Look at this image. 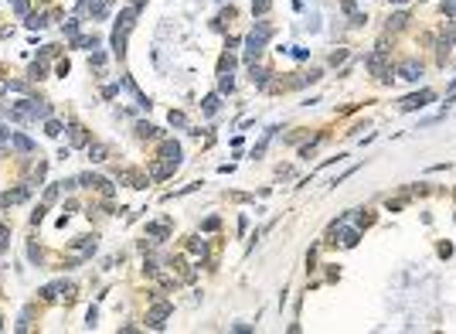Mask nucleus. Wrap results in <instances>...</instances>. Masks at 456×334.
<instances>
[{"label": "nucleus", "mask_w": 456, "mask_h": 334, "mask_svg": "<svg viewBox=\"0 0 456 334\" xmlns=\"http://www.w3.org/2000/svg\"><path fill=\"white\" fill-rule=\"evenodd\" d=\"M436 99V92L433 89H422V92H416V96H409V99H402V109L405 113H412V109H422L426 102H433Z\"/></svg>", "instance_id": "nucleus-6"}, {"label": "nucleus", "mask_w": 456, "mask_h": 334, "mask_svg": "<svg viewBox=\"0 0 456 334\" xmlns=\"http://www.w3.org/2000/svg\"><path fill=\"white\" fill-rule=\"evenodd\" d=\"M252 82H255L259 89H266V82H269V72H266V68H255V65H252Z\"/></svg>", "instance_id": "nucleus-17"}, {"label": "nucleus", "mask_w": 456, "mask_h": 334, "mask_svg": "<svg viewBox=\"0 0 456 334\" xmlns=\"http://www.w3.org/2000/svg\"><path fill=\"white\" fill-rule=\"evenodd\" d=\"M293 55H296L300 61H306V58H310V51H306V48H293Z\"/></svg>", "instance_id": "nucleus-37"}, {"label": "nucleus", "mask_w": 456, "mask_h": 334, "mask_svg": "<svg viewBox=\"0 0 456 334\" xmlns=\"http://www.w3.org/2000/svg\"><path fill=\"white\" fill-rule=\"evenodd\" d=\"M272 38V24H266V20H259L255 27H252V34L245 38V58L255 61L259 55H262V48H266V41Z\"/></svg>", "instance_id": "nucleus-1"}, {"label": "nucleus", "mask_w": 456, "mask_h": 334, "mask_svg": "<svg viewBox=\"0 0 456 334\" xmlns=\"http://www.w3.org/2000/svg\"><path fill=\"white\" fill-rule=\"evenodd\" d=\"M58 195H61V184H51V188L44 191V205H51V201H55Z\"/></svg>", "instance_id": "nucleus-25"}, {"label": "nucleus", "mask_w": 456, "mask_h": 334, "mask_svg": "<svg viewBox=\"0 0 456 334\" xmlns=\"http://www.w3.org/2000/svg\"><path fill=\"white\" fill-rule=\"evenodd\" d=\"M89 157L92 160H106V147H102V143H89Z\"/></svg>", "instance_id": "nucleus-20"}, {"label": "nucleus", "mask_w": 456, "mask_h": 334, "mask_svg": "<svg viewBox=\"0 0 456 334\" xmlns=\"http://www.w3.org/2000/svg\"><path fill=\"white\" fill-rule=\"evenodd\" d=\"M218 3H225V0H218Z\"/></svg>", "instance_id": "nucleus-41"}, {"label": "nucleus", "mask_w": 456, "mask_h": 334, "mask_svg": "<svg viewBox=\"0 0 456 334\" xmlns=\"http://www.w3.org/2000/svg\"><path fill=\"white\" fill-rule=\"evenodd\" d=\"M61 130H65V126H61V123H58V119H44V133H48V137H61Z\"/></svg>", "instance_id": "nucleus-16"}, {"label": "nucleus", "mask_w": 456, "mask_h": 334, "mask_svg": "<svg viewBox=\"0 0 456 334\" xmlns=\"http://www.w3.org/2000/svg\"><path fill=\"white\" fill-rule=\"evenodd\" d=\"M3 140H10V130H7V126H0V143H3Z\"/></svg>", "instance_id": "nucleus-39"}, {"label": "nucleus", "mask_w": 456, "mask_h": 334, "mask_svg": "<svg viewBox=\"0 0 456 334\" xmlns=\"http://www.w3.org/2000/svg\"><path fill=\"white\" fill-rule=\"evenodd\" d=\"M272 7V0H252V14H266Z\"/></svg>", "instance_id": "nucleus-24"}, {"label": "nucleus", "mask_w": 456, "mask_h": 334, "mask_svg": "<svg viewBox=\"0 0 456 334\" xmlns=\"http://www.w3.org/2000/svg\"><path fill=\"white\" fill-rule=\"evenodd\" d=\"M453 3H456V0H453Z\"/></svg>", "instance_id": "nucleus-42"}, {"label": "nucleus", "mask_w": 456, "mask_h": 334, "mask_svg": "<svg viewBox=\"0 0 456 334\" xmlns=\"http://www.w3.org/2000/svg\"><path fill=\"white\" fill-rule=\"evenodd\" d=\"M174 311V304L171 300H160V304H153V311L150 317H147V328H153V331H160L164 328V321H167V314Z\"/></svg>", "instance_id": "nucleus-3"}, {"label": "nucleus", "mask_w": 456, "mask_h": 334, "mask_svg": "<svg viewBox=\"0 0 456 334\" xmlns=\"http://www.w3.org/2000/svg\"><path fill=\"white\" fill-rule=\"evenodd\" d=\"M231 68H235V58H231V55H225V58L218 61V72H231Z\"/></svg>", "instance_id": "nucleus-27"}, {"label": "nucleus", "mask_w": 456, "mask_h": 334, "mask_svg": "<svg viewBox=\"0 0 456 334\" xmlns=\"http://www.w3.org/2000/svg\"><path fill=\"white\" fill-rule=\"evenodd\" d=\"M405 24H409V14H405V10H402V14H395V17H388V27H395V31H399V27H405Z\"/></svg>", "instance_id": "nucleus-21"}, {"label": "nucleus", "mask_w": 456, "mask_h": 334, "mask_svg": "<svg viewBox=\"0 0 456 334\" xmlns=\"http://www.w3.org/2000/svg\"><path fill=\"white\" fill-rule=\"evenodd\" d=\"M191 253H194V256H198V253L205 256V253H208V242H205V239H191Z\"/></svg>", "instance_id": "nucleus-23"}, {"label": "nucleus", "mask_w": 456, "mask_h": 334, "mask_svg": "<svg viewBox=\"0 0 456 334\" xmlns=\"http://www.w3.org/2000/svg\"><path fill=\"white\" fill-rule=\"evenodd\" d=\"M351 24H354V27H361V24H368V17H364V14H358V10H354V14H351Z\"/></svg>", "instance_id": "nucleus-32"}, {"label": "nucleus", "mask_w": 456, "mask_h": 334, "mask_svg": "<svg viewBox=\"0 0 456 334\" xmlns=\"http://www.w3.org/2000/svg\"><path fill=\"white\" fill-rule=\"evenodd\" d=\"M92 65H95V68H102V65H106V55H102V51H95V55H92Z\"/></svg>", "instance_id": "nucleus-34"}, {"label": "nucleus", "mask_w": 456, "mask_h": 334, "mask_svg": "<svg viewBox=\"0 0 456 334\" xmlns=\"http://www.w3.org/2000/svg\"><path fill=\"white\" fill-rule=\"evenodd\" d=\"M44 72H48V68H44V65H38V61H34V65H31V79H41V75H44Z\"/></svg>", "instance_id": "nucleus-31"}, {"label": "nucleus", "mask_w": 456, "mask_h": 334, "mask_svg": "<svg viewBox=\"0 0 456 334\" xmlns=\"http://www.w3.org/2000/svg\"><path fill=\"white\" fill-rule=\"evenodd\" d=\"M55 51H58L55 44H44V48H41V58H55Z\"/></svg>", "instance_id": "nucleus-33"}, {"label": "nucleus", "mask_w": 456, "mask_h": 334, "mask_svg": "<svg viewBox=\"0 0 456 334\" xmlns=\"http://www.w3.org/2000/svg\"><path fill=\"white\" fill-rule=\"evenodd\" d=\"M61 27H65V34H68V38H78V20H65Z\"/></svg>", "instance_id": "nucleus-26"}, {"label": "nucleus", "mask_w": 456, "mask_h": 334, "mask_svg": "<svg viewBox=\"0 0 456 334\" xmlns=\"http://www.w3.org/2000/svg\"><path fill=\"white\" fill-rule=\"evenodd\" d=\"M44 24H48V17H44V14H27V27H31V31H41Z\"/></svg>", "instance_id": "nucleus-18"}, {"label": "nucleus", "mask_w": 456, "mask_h": 334, "mask_svg": "<svg viewBox=\"0 0 456 334\" xmlns=\"http://www.w3.org/2000/svg\"><path fill=\"white\" fill-rule=\"evenodd\" d=\"M167 222H157V225H147V239H153V242H160V239H167Z\"/></svg>", "instance_id": "nucleus-13"}, {"label": "nucleus", "mask_w": 456, "mask_h": 334, "mask_svg": "<svg viewBox=\"0 0 456 334\" xmlns=\"http://www.w3.org/2000/svg\"><path fill=\"white\" fill-rule=\"evenodd\" d=\"M136 14H140V10H136L133 3H130V7H126V10H123V14H119V24H116V27H119V31H126V34H130V31H133V20H136Z\"/></svg>", "instance_id": "nucleus-9"}, {"label": "nucleus", "mask_w": 456, "mask_h": 334, "mask_svg": "<svg viewBox=\"0 0 456 334\" xmlns=\"http://www.w3.org/2000/svg\"><path fill=\"white\" fill-rule=\"evenodd\" d=\"M10 147L20 150V154H31V150H34V140L24 137V133H10Z\"/></svg>", "instance_id": "nucleus-10"}, {"label": "nucleus", "mask_w": 456, "mask_h": 334, "mask_svg": "<svg viewBox=\"0 0 456 334\" xmlns=\"http://www.w3.org/2000/svg\"><path fill=\"white\" fill-rule=\"evenodd\" d=\"M443 34H446V41H456V27H453V24H450V27H446V31H443Z\"/></svg>", "instance_id": "nucleus-38"}, {"label": "nucleus", "mask_w": 456, "mask_h": 334, "mask_svg": "<svg viewBox=\"0 0 456 334\" xmlns=\"http://www.w3.org/2000/svg\"><path fill=\"white\" fill-rule=\"evenodd\" d=\"M218 89H222V92H231V89H235V79H231V72H222V82H218Z\"/></svg>", "instance_id": "nucleus-22"}, {"label": "nucleus", "mask_w": 456, "mask_h": 334, "mask_svg": "<svg viewBox=\"0 0 456 334\" xmlns=\"http://www.w3.org/2000/svg\"><path fill=\"white\" fill-rule=\"evenodd\" d=\"M399 79L419 82V79H422V61H419V58H405V61L399 65Z\"/></svg>", "instance_id": "nucleus-5"}, {"label": "nucleus", "mask_w": 456, "mask_h": 334, "mask_svg": "<svg viewBox=\"0 0 456 334\" xmlns=\"http://www.w3.org/2000/svg\"><path fill=\"white\" fill-rule=\"evenodd\" d=\"M31 198V188H17V191H7V195H0V208L3 205H20V201H27Z\"/></svg>", "instance_id": "nucleus-8"}, {"label": "nucleus", "mask_w": 456, "mask_h": 334, "mask_svg": "<svg viewBox=\"0 0 456 334\" xmlns=\"http://www.w3.org/2000/svg\"><path fill=\"white\" fill-rule=\"evenodd\" d=\"M392 3H405V0H392Z\"/></svg>", "instance_id": "nucleus-40"}, {"label": "nucleus", "mask_w": 456, "mask_h": 334, "mask_svg": "<svg viewBox=\"0 0 456 334\" xmlns=\"http://www.w3.org/2000/svg\"><path fill=\"white\" fill-rule=\"evenodd\" d=\"M95 44H99V38H72V48H95Z\"/></svg>", "instance_id": "nucleus-19"}, {"label": "nucleus", "mask_w": 456, "mask_h": 334, "mask_svg": "<svg viewBox=\"0 0 456 334\" xmlns=\"http://www.w3.org/2000/svg\"><path fill=\"white\" fill-rule=\"evenodd\" d=\"M337 239H341L344 249H354V246H358V239H361V232H358V229H341V232H337Z\"/></svg>", "instance_id": "nucleus-11"}, {"label": "nucleus", "mask_w": 456, "mask_h": 334, "mask_svg": "<svg viewBox=\"0 0 456 334\" xmlns=\"http://www.w3.org/2000/svg\"><path fill=\"white\" fill-rule=\"evenodd\" d=\"M7 239H10V229H7V225H3V222H0V253H3V249H7Z\"/></svg>", "instance_id": "nucleus-28"}, {"label": "nucleus", "mask_w": 456, "mask_h": 334, "mask_svg": "<svg viewBox=\"0 0 456 334\" xmlns=\"http://www.w3.org/2000/svg\"><path fill=\"white\" fill-rule=\"evenodd\" d=\"M38 297L41 300H72V297H75V283H72V280H55V283L41 287Z\"/></svg>", "instance_id": "nucleus-2"}, {"label": "nucleus", "mask_w": 456, "mask_h": 334, "mask_svg": "<svg viewBox=\"0 0 456 334\" xmlns=\"http://www.w3.org/2000/svg\"><path fill=\"white\" fill-rule=\"evenodd\" d=\"M136 137L140 140H150V137H160V130L150 126V123H136Z\"/></svg>", "instance_id": "nucleus-14"}, {"label": "nucleus", "mask_w": 456, "mask_h": 334, "mask_svg": "<svg viewBox=\"0 0 456 334\" xmlns=\"http://www.w3.org/2000/svg\"><path fill=\"white\" fill-rule=\"evenodd\" d=\"M171 126H188V116L184 113H171Z\"/></svg>", "instance_id": "nucleus-29"}, {"label": "nucleus", "mask_w": 456, "mask_h": 334, "mask_svg": "<svg viewBox=\"0 0 456 334\" xmlns=\"http://www.w3.org/2000/svg\"><path fill=\"white\" fill-rule=\"evenodd\" d=\"M78 184H85V188H95V191H102V195H113V181H106V177H99V174H78L75 177Z\"/></svg>", "instance_id": "nucleus-4"}, {"label": "nucleus", "mask_w": 456, "mask_h": 334, "mask_svg": "<svg viewBox=\"0 0 456 334\" xmlns=\"http://www.w3.org/2000/svg\"><path fill=\"white\" fill-rule=\"evenodd\" d=\"M68 133H72V143H75V147H89V133H85L78 123H68Z\"/></svg>", "instance_id": "nucleus-12"}, {"label": "nucleus", "mask_w": 456, "mask_h": 334, "mask_svg": "<svg viewBox=\"0 0 456 334\" xmlns=\"http://www.w3.org/2000/svg\"><path fill=\"white\" fill-rule=\"evenodd\" d=\"M218 106H222V99H218V96H208L205 102H201V113H205V116H215V113H218Z\"/></svg>", "instance_id": "nucleus-15"}, {"label": "nucleus", "mask_w": 456, "mask_h": 334, "mask_svg": "<svg viewBox=\"0 0 456 334\" xmlns=\"http://www.w3.org/2000/svg\"><path fill=\"white\" fill-rule=\"evenodd\" d=\"M14 10H17V14H27V0H14Z\"/></svg>", "instance_id": "nucleus-36"}, {"label": "nucleus", "mask_w": 456, "mask_h": 334, "mask_svg": "<svg viewBox=\"0 0 456 334\" xmlns=\"http://www.w3.org/2000/svg\"><path fill=\"white\" fill-rule=\"evenodd\" d=\"M160 157H164V164L177 167V164H181V143H177V140H164V143H160Z\"/></svg>", "instance_id": "nucleus-7"}, {"label": "nucleus", "mask_w": 456, "mask_h": 334, "mask_svg": "<svg viewBox=\"0 0 456 334\" xmlns=\"http://www.w3.org/2000/svg\"><path fill=\"white\" fill-rule=\"evenodd\" d=\"M218 225H222V222H218V218H208V222H205V232H215V229H218Z\"/></svg>", "instance_id": "nucleus-35"}, {"label": "nucleus", "mask_w": 456, "mask_h": 334, "mask_svg": "<svg viewBox=\"0 0 456 334\" xmlns=\"http://www.w3.org/2000/svg\"><path fill=\"white\" fill-rule=\"evenodd\" d=\"M344 58H347V51H344V48H337V51H334V55H330V65H341Z\"/></svg>", "instance_id": "nucleus-30"}]
</instances>
